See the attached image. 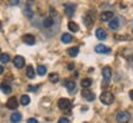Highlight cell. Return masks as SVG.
Segmentation results:
<instances>
[{"label":"cell","mask_w":133,"mask_h":123,"mask_svg":"<svg viewBox=\"0 0 133 123\" xmlns=\"http://www.w3.org/2000/svg\"><path fill=\"white\" fill-rule=\"evenodd\" d=\"M120 22H121V20H120L118 17H114L112 20L110 21V24H109L110 29H112V31L118 29V27H120Z\"/></svg>","instance_id":"4fadbf2b"},{"label":"cell","mask_w":133,"mask_h":123,"mask_svg":"<svg viewBox=\"0 0 133 123\" xmlns=\"http://www.w3.org/2000/svg\"><path fill=\"white\" fill-rule=\"evenodd\" d=\"M26 74H27V77L28 78H31V79H33L34 78V68L32 67V66H27V70H26Z\"/></svg>","instance_id":"ffe728a7"},{"label":"cell","mask_w":133,"mask_h":123,"mask_svg":"<svg viewBox=\"0 0 133 123\" xmlns=\"http://www.w3.org/2000/svg\"><path fill=\"white\" fill-rule=\"evenodd\" d=\"M67 27H69V29L73 33L78 32V29H79V27H78L77 23H75V22H69V26H67Z\"/></svg>","instance_id":"7402d4cb"},{"label":"cell","mask_w":133,"mask_h":123,"mask_svg":"<svg viewBox=\"0 0 133 123\" xmlns=\"http://www.w3.org/2000/svg\"><path fill=\"white\" fill-rule=\"evenodd\" d=\"M9 61H10V56H9L8 54H1V55H0V62L8 64Z\"/></svg>","instance_id":"83f0119b"},{"label":"cell","mask_w":133,"mask_h":123,"mask_svg":"<svg viewBox=\"0 0 133 123\" xmlns=\"http://www.w3.org/2000/svg\"><path fill=\"white\" fill-rule=\"evenodd\" d=\"M3 72H4V67L0 65V74H3Z\"/></svg>","instance_id":"836d02e7"},{"label":"cell","mask_w":133,"mask_h":123,"mask_svg":"<svg viewBox=\"0 0 133 123\" xmlns=\"http://www.w3.org/2000/svg\"><path fill=\"white\" fill-rule=\"evenodd\" d=\"M24 64H26V61H24V57H22V56H20V55L15 56V59H14V65H15V67L22 68V67L24 66Z\"/></svg>","instance_id":"5b68a950"},{"label":"cell","mask_w":133,"mask_h":123,"mask_svg":"<svg viewBox=\"0 0 133 123\" xmlns=\"http://www.w3.org/2000/svg\"><path fill=\"white\" fill-rule=\"evenodd\" d=\"M114 12L112 11H104L100 15V18L103 22H108V21H111L114 18Z\"/></svg>","instance_id":"9c48e42d"},{"label":"cell","mask_w":133,"mask_h":123,"mask_svg":"<svg viewBox=\"0 0 133 123\" xmlns=\"http://www.w3.org/2000/svg\"><path fill=\"white\" fill-rule=\"evenodd\" d=\"M61 42H62V43H71V42H72V36L69 34V33H64V34L61 36Z\"/></svg>","instance_id":"ac0fdd59"},{"label":"cell","mask_w":133,"mask_h":123,"mask_svg":"<svg viewBox=\"0 0 133 123\" xmlns=\"http://www.w3.org/2000/svg\"><path fill=\"white\" fill-rule=\"evenodd\" d=\"M22 42L26 43L27 45H33V44L36 43V38H34V36H32V34H24V36L22 37Z\"/></svg>","instance_id":"8fae6325"},{"label":"cell","mask_w":133,"mask_h":123,"mask_svg":"<svg viewBox=\"0 0 133 123\" xmlns=\"http://www.w3.org/2000/svg\"><path fill=\"white\" fill-rule=\"evenodd\" d=\"M73 68H75V65H73V64H69V66H67V70H70V71H72Z\"/></svg>","instance_id":"4dcf8cb0"},{"label":"cell","mask_w":133,"mask_h":123,"mask_svg":"<svg viewBox=\"0 0 133 123\" xmlns=\"http://www.w3.org/2000/svg\"><path fill=\"white\" fill-rule=\"evenodd\" d=\"M18 4H20V1H17V0L16 1H10V5H18Z\"/></svg>","instance_id":"d6a6232c"},{"label":"cell","mask_w":133,"mask_h":123,"mask_svg":"<svg viewBox=\"0 0 133 123\" xmlns=\"http://www.w3.org/2000/svg\"><path fill=\"white\" fill-rule=\"evenodd\" d=\"M78 52H79V49L77 48V46H75V48H70L69 50H67V54H69L70 56H72V57H76V56L78 55Z\"/></svg>","instance_id":"d6986e66"},{"label":"cell","mask_w":133,"mask_h":123,"mask_svg":"<svg viewBox=\"0 0 133 123\" xmlns=\"http://www.w3.org/2000/svg\"><path fill=\"white\" fill-rule=\"evenodd\" d=\"M76 11V5L75 4H66L65 5V13L69 17L73 16V13Z\"/></svg>","instance_id":"52a82bcc"},{"label":"cell","mask_w":133,"mask_h":123,"mask_svg":"<svg viewBox=\"0 0 133 123\" xmlns=\"http://www.w3.org/2000/svg\"><path fill=\"white\" fill-rule=\"evenodd\" d=\"M129 96H131V99L133 100V90H131V91H129Z\"/></svg>","instance_id":"e575fe53"},{"label":"cell","mask_w":133,"mask_h":123,"mask_svg":"<svg viewBox=\"0 0 133 123\" xmlns=\"http://www.w3.org/2000/svg\"><path fill=\"white\" fill-rule=\"evenodd\" d=\"M65 87L67 88V90L70 93H73L76 90V83L73 80H65Z\"/></svg>","instance_id":"9a60e30c"},{"label":"cell","mask_w":133,"mask_h":123,"mask_svg":"<svg viewBox=\"0 0 133 123\" xmlns=\"http://www.w3.org/2000/svg\"><path fill=\"white\" fill-rule=\"evenodd\" d=\"M82 96H83L85 100H88V101H93V100L95 99L94 93H92V91L88 90V89H83V90H82Z\"/></svg>","instance_id":"30bf717a"},{"label":"cell","mask_w":133,"mask_h":123,"mask_svg":"<svg viewBox=\"0 0 133 123\" xmlns=\"http://www.w3.org/2000/svg\"><path fill=\"white\" fill-rule=\"evenodd\" d=\"M57 123H70V121H69V118H66V117H61V118H59Z\"/></svg>","instance_id":"f1b7e54d"},{"label":"cell","mask_w":133,"mask_h":123,"mask_svg":"<svg viewBox=\"0 0 133 123\" xmlns=\"http://www.w3.org/2000/svg\"><path fill=\"white\" fill-rule=\"evenodd\" d=\"M29 102H31V99H29L28 95H22L21 96V104H22L23 106H27Z\"/></svg>","instance_id":"4316f807"},{"label":"cell","mask_w":133,"mask_h":123,"mask_svg":"<svg viewBox=\"0 0 133 123\" xmlns=\"http://www.w3.org/2000/svg\"><path fill=\"white\" fill-rule=\"evenodd\" d=\"M0 31H1V23H0Z\"/></svg>","instance_id":"d590c367"},{"label":"cell","mask_w":133,"mask_h":123,"mask_svg":"<svg viewBox=\"0 0 133 123\" xmlns=\"http://www.w3.org/2000/svg\"><path fill=\"white\" fill-rule=\"evenodd\" d=\"M84 23H85V26H87V27H90V26H92L93 24V16H90V15H87V16L84 17Z\"/></svg>","instance_id":"d4e9b609"},{"label":"cell","mask_w":133,"mask_h":123,"mask_svg":"<svg viewBox=\"0 0 133 123\" xmlns=\"http://www.w3.org/2000/svg\"><path fill=\"white\" fill-rule=\"evenodd\" d=\"M0 90H3L5 94H10L11 93V87L9 84L3 83V84H0Z\"/></svg>","instance_id":"44dd1931"},{"label":"cell","mask_w":133,"mask_h":123,"mask_svg":"<svg viewBox=\"0 0 133 123\" xmlns=\"http://www.w3.org/2000/svg\"><path fill=\"white\" fill-rule=\"evenodd\" d=\"M6 106H8V108H10V110H16L17 107H18V102H17V99L15 98V96L10 98V99L8 100V102H6Z\"/></svg>","instance_id":"8992f818"},{"label":"cell","mask_w":133,"mask_h":123,"mask_svg":"<svg viewBox=\"0 0 133 123\" xmlns=\"http://www.w3.org/2000/svg\"><path fill=\"white\" fill-rule=\"evenodd\" d=\"M23 13L27 17H32L33 16V11H32V9H31V6H28V5H27V6H24Z\"/></svg>","instance_id":"484cf974"},{"label":"cell","mask_w":133,"mask_h":123,"mask_svg":"<svg viewBox=\"0 0 133 123\" xmlns=\"http://www.w3.org/2000/svg\"><path fill=\"white\" fill-rule=\"evenodd\" d=\"M92 84H93V80L90 79V78H84V79H82V82H81L82 88H84V89H88Z\"/></svg>","instance_id":"e0dca14e"},{"label":"cell","mask_w":133,"mask_h":123,"mask_svg":"<svg viewBox=\"0 0 133 123\" xmlns=\"http://www.w3.org/2000/svg\"><path fill=\"white\" fill-rule=\"evenodd\" d=\"M95 36H97V38L99 40H105L108 38V33L103 28H98L97 31H95Z\"/></svg>","instance_id":"7c38bea8"},{"label":"cell","mask_w":133,"mask_h":123,"mask_svg":"<svg viewBox=\"0 0 133 123\" xmlns=\"http://www.w3.org/2000/svg\"><path fill=\"white\" fill-rule=\"evenodd\" d=\"M101 74H103V79H104L103 87H108L110 79H111V76H112V70H111L109 66H105V67L101 70Z\"/></svg>","instance_id":"6da1fadb"},{"label":"cell","mask_w":133,"mask_h":123,"mask_svg":"<svg viewBox=\"0 0 133 123\" xmlns=\"http://www.w3.org/2000/svg\"><path fill=\"white\" fill-rule=\"evenodd\" d=\"M54 23H55L54 17L49 16V17H46V18H44V21H43V27L44 28H51L52 26H54Z\"/></svg>","instance_id":"5bb4252c"},{"label":"cell","mask_w":133,"mask_h":123,"mask_svg":"<svg viewBox=\"0 0 133 123\" xmlns=\"http://www.w3.org/2000/svg\"><path fill=\"white\" fill-rule=\"evenodd\" d=\"M129 118H131V115L127 111H121L116 115V121L118 123H127Z\"/></svg>","instance_id":"3957f363"},{"label":"cell","mask_w":133,"mask_h":123,"mask_svg":"<svg viewBox=\"0 0 133 123\" xmlns=\"http://www.w3.org/2000/svg\"><path fill=\"white\" fill-rule=\"evenodd\" d=\"M114 94L112 93H110V91H104V93H101L100 95V101L105 105H111L114 101Z\"/></svg>","instance_id":"7a4b0ae2"},{"label":"cell","mask_w":133,"mask_h":123,"mask_svg":"<svg viewBox=\"0 0 133 123\" xmlns=\"http://www.w3.org/2000/svg\"><path fill=\"white\" fill-rule=\"evenodd\" d=\"M49 80L51 83H57L59 82V74L57 73H50L49 74Z\"/></svg>","instance_id":"cb8c5ba5"},{"label":"cell","mask_w":133,"mask_h":123,"mask_svg":"<svg viewBox=\"0 0 133 123\" xmlns=\"http://www.w3.org/2000/svg\"><path fill=\"white\" fill-rule=\"evenodd\" d=\"M95 52H98V54H110V52H111V49L108 48V46H105V45H103V44H99V45L95 46Z\"/></svg>","instance_id":"ba28073f"},{"label":"cell","mask_w":133,"mask_h":123,"mask_svg":"<svg viewBox=\"0 0 133 123\" xmlns=\"http://www.w3.org/2000/svg\"><path fill=\"white\" fill-rule=\"evenodd\" d=\"M37 89H38V87H28V90L31 91H36Z\"/></svg>","instance_id":"1f68e13d"},{"label":"cell","mask_w":133,"mask_h":123,"mask_svg":"<svg viewBox=\"0 0 133 123\" xmlns=\"http://www.w3.org/2000/svg\"><path fill=\"white\" fill-rule=\"evenodd\" d=\"M37 72H38L39 76H44L45 73H46V67H45L44 65H39V66L37 67Z\"/></svg>","instance_id":"603a6c76"},{"label":"cell","mask_w":133,"mask_h":123,"mask_svg":"<svg viewBox=\"0 0 133 123\" xmlns=\"http://www.w3.org/2000/svg\"><path fill=\"white\" fill-rule=\"evenodd\" d=\"M27 123H38V121H37L36 118H28Z\"/></svg>","instance_id":"f546056e"},{"label":"cell","mask_w":133,"mask_h":123,"mask_svg":"<svg viewBox=\"0 0 133 123\" xmlns=\"http://www.w3.org/2000/svg\"><path fill=\"white\" fill-rule=\"evenodd\" d=\"M22 119V115H21L20 112H15V113H12L11 117H10V121L12 123H18Z\"/></svg>","instance_id":"2e32d148"},{"label":"cell","mask_w":133,"mask_h":123,"mask_svg":"<svg viewBox=\"0 0 133 123\" xmlns=\"http://www.w3.org/2000/svg\"><path fill=\"white\" fill-rule=\"evenodd\" d=\"M57 106H59V108H61V110H69L70 107H71V102H70L69 99L61 98V99L57 101Z\"/></svg>","instance_id":"277c9868"}]
</instances>
